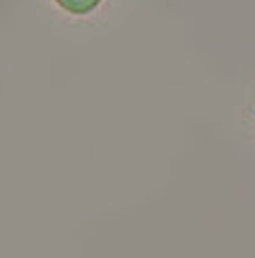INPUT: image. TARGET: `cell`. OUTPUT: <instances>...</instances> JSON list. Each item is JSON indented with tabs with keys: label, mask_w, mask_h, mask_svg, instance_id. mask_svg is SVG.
I'll return each instance as SVG.
<instances>
[{
	"label": "cell",
	"mask_w": 255,
	"mask_h": 258,
	"mask_svg": "<svg viewBox=\"0 0 255 258\" xmlns=\"http://www.w3.org/2000/svg\"><path fill=\"white\" fill-rule=\"evenodd\" d=\"M56 3L70 15H89L101 5V0H56Z\"/></svg>",
	"instance_id": "6da1fadb"
}]
</instances>
